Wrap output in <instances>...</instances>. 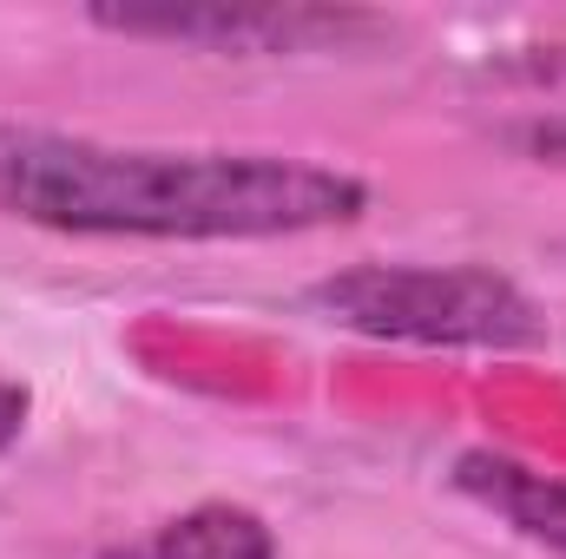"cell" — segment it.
Listing matches in <instances>:
<instances>
[{
  "instance_id": "7",
  "label": "cell",
  "mask_w": 566,
  "mask_h": 559,
  "mask_svg": "<svg viewBox=\"0 0 566 559\" xmlns=\"http://www.w3.org/2000/svg\"><path fill=\"white\" fill-rule=\"evenodd\" d=\"M27 415H33V395H27V382H13V376H0V454L27 434Z\"/></svg>"
},
{
  "instance_id": "2",
  "label": "cell",
  "mask_w": 566,
  "mask_h": 559,
  "mask_svg": "<svg viewBox=\"0 0 566 559\" xmlns=\"http://www.w3.org/2000/svg\"><path fill=\"white\" fill-rule=\"evenodd\" d=\"M310 303L376 342L422 349H541L547 316L488 264H356L310 283Z\"/></svg>"
},
{
  "instance_id": "3",
  "label": "cell",
  "mask_w": 566,
  "mask_h": 559,
  "mask_svg": "<svg viewBox=\"0 0 566 559\" xmlns=\"http://www.w3.org/2000/svg\"><path fill=\"white\" fill-rule=\"evenodd\" d=\"M106 33L238 53V60H303V53H369L396 40V20L363 7H93Z\"/></svg>"
},
{
  "instance_id": "1",
  "label": "cell",
  "mask_w": 566,
  "mask_h": 559,
  "mask_svg": "<svg viewBox=\"0 0 566 559\" xmlns=\"http://www.w3.org/2000/svg\"><path fill=\"white\" fill-rule=\"evenodd\" d=\"M369 211V184L290 151H165L0 119V218L60 238L264 244L336 231Z\"/></svg>"
},
{
  "instance_id": "6",
  "label": "cell",
  "mask_w": 566,
  "mask_h": 559,
  "mask_svg": "<svg viewBox=\"0 0 566 559\" xmlns=\"http://www.w3.org/2000/svg\"><path fill=\"white\" fill-rule=\"evenodd\" d=\"M507 139L521 145L534 165H560L566 171V113H547V119H527V126H514Z\"/></svg>"
},
{
  "instance_id": "4",
  "label": "cell",
  "mask_w": 566,
  "mask_h": 559,
  "mask_svg": "<svg viewBox=\"0 0 566 559\" xmlns=\"http://www.w3.org/2000/svg\"><path fill=\"white\" fill-rule=\"evenodd\" d=\"M454 487L488 507L494 520H507L521 540L547 547V553L566 559V481L560 474H541L514 454H494V447H468L454 461Z\"/></svg>"
},
{
  "instance_id": "5",
  "label": "cell",
  "mask_w": 566,
  "mask_h": 559,
  "mask_svg": "<svg viewBox=\"0 0 566 559\" xmlns=\"http://www.w3.org/2000/svg\"><path fill=\"white\" fill-rule=\"evenodd\" d=\"M126 559H277V534L264 527V514H251L238 500H205V507L165 520Z\"/></svg>"
}]
</instances>
